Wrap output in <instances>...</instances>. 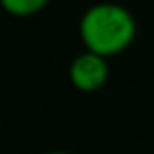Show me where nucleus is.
I'll use <instances>...</instances> for the list:
<instances>
[{
	"label": "nucleus",
	"mask_w": 154,
	"mask_h": 154,
	"mask_svg": "<svg viewBox=\"0 0 154 154\" xmlns=\"http://www.w3.org/2000/svg\"><path fill=\"white\" fill-rule=\"evenodd\" d=\"M45 154H68V152H63V150H53V152H45Z\"/></svg>",
	"instance_id": "20e7f679"
},
{
	"label": "nucleus",
	"mask_w": 154,
	"mask_h": 154,
	"mask_svg": "<svg viewBox=\"0 0 154 154\" xmlns=\"http://www.w3.org/2000/svg\"><path fill=\"white\" fill-rule=\"evenodd\" d=\"M49 2L51 0H0L4 10L16 18H29L39 14Z\"/></svg>",
	"instance_id": "7ed1b4c3"
},
{
	"label": "nucleus",
	"mask_w": 154,
	"mask_h": 154,
	"mask_svg": "<svg viewBox=\"0 0 154 154\" xmlns=\"http://www.w3.org/2000/svg\"><path fill=\"white\" fill-rule=\"evenodd\" d=\"M78 35L84 49L103 59L121 55L137 35L135 16L117 2L92 4L78 22Z\"/></svg>",
	"instance_id": "f257e3e1"
},
{
	"label": "nucleus",
	"mask_w": 154,
	"mask_h": 154,
	"mask_svg": "<svg viewBox=\"0 0 154 154\" xmlns=\"http://www.w3.org/2000/svg\"><path fill=\"white\" fill-rule=\"evenodd\" d=\"M109 78V64L107 59L84 51L72 59L68 66V80L80 92H98L105 86Z\"/></svg>",
	"instance_id": "f03ea898"
}]
</instances>
